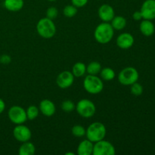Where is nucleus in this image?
I'll return each mask as SVG.
<instances>
[{
    "instance_id": "nucleus-1",
    "label": "nucleus",
    "mask_w": 155,
    "mask_h": 155,
    "mask_svg": "<svg viewBox=\"0 0 155 155\" xmlns=\"http://www.w3.org/2000/svg\"><path fill=\"white\" fill-rule=\"evenodd\" d=\"M114 30L108 22H103L98 24L94 32L95 40L101 44H107L112 40Z\"/></svg>"
},
{
    "instance_id": "nucleus-2",
    "label": "nucleus",
    "mask_w": 155,
    "mask_h": 155,
    "mask_svg": "<svg viewBox=\"0 0 155 155\" xmlns=\"http://www.w3.org/2000/svg\"><path fill=\"white\" fill-rule=\"evenodd\" d=\"M106 133L107 131L105 126L101 122L92 123L86 130V139L93 143L104 139Z\"/></svg>"
},
{
    "instance_id": "nucleus-3",
    "label": "nucleus",
    "mask_w": 155,
    "mask_h": 155,
    "mask_svg": "<svg viewBox=\"0 0 155 155\" xmlns=\"http://www.w3.org/2000/svg\"><path fill=\"white\" fill-rule=\"evenodd\" d=\"M36 31L41 37L51 39L56 33V26L53 20L48 18H41L36 24Z\"/></svg>"
},
{
    "instance_id": "nucleus-4",
    "label": "nucleus",
    "mask_w": 155,
    "mask_h": 155,
    "mask_svg": "<svg viewBox=\"0 0 155 155\" xmlns=\"http://www.w3.org/2000/svg\"><path fill=\"white\" fill-rule=\"evenodd\" d=\"M83 87L88 93L96 95L103 90L104 83L101 77L88 74L83 80Z\"/></svg>"
},
{
    "instance_id": "nucleus-5",
    "label": "nucleus",
    "mask_w": 155,
    "mask_h": 155,
    "mask_svg": "<svg viewBox=\"0 0 155 155\" xmlns=\"http://www.w3.org/2000/svg\"><path fill=\"white\" fill-rule=\"evenodd\" d=\"M139 78V72L133 67H127L118 74V81L124 86H131L136 82H138Z\"/></svg>"
},
{
    "instance_id": "nucleus-6",
    "label": "nucleus",
    "mask_w": 155,
    "mask_h": 155,
    "mask_svg": "<svg viewBox=\"0 0 155 155\" xmlns=\"http://www.w3.org/2000/svg\"><path fill=\"white\" fill-rule=\"evenodd\" d=\"M76 110L80 116L83 118H90L96 112L95 104L91 100L83 98L80 100L76 104Z\"/></svg>"
},
{
    "instance_id": "nucleus-7",
    "label": "nucleus",
    "mask_w": 155,
    "mask_h": 155,
    "mask_svg": "<svg viewBox=\"0 0 155 155\" xmlns=\"http://www.w3.org/2000/svg\"><path fill=\"white\" fill-rule=\"evenodd\" d=\"M8 117L11 122L16 125L24 124L27 120L26 110L18 105H14L9 108Z\"/></svg>"
},
{
    "instance_id": "nucleus-8",
    "label": "nucleus",
    "mask_w": 155,
    "mask_h": 155,
    "mask_svg": "<svg viewBox=\"0 0 155 155\" xmlns=\"http://www.w3.org/2000/svg\"><path fill=\"white\" fill-rule=\"evenodd\" d=\"M115 154V147L108 141L102 139L94 143L92 151L93 155H114Z\"/></svg>"
},
{
    "instance_id": "nucleus-9",
    "label": "nucleus",
    "mask_w": 155,
    "mask_h": 155,
    "mask_svg": "<svg viewBox=\"0 0 155 155\" xmlns=\"http://www.w3.org/2000/svg\"><path fill=\"white\" fill-rule=\"evenodd\" d=\"M14 138L20 142L30 141L32 137V133L30 129L23 124H18L13 130Z\"/></svg>"
},
{
    "instance_id": "nucleus-10",
    "label": "nucleus",
    "mask_w": 155,
    "mask_h": 155,
    "mask_svg": "<svg viewBox=\"0 0 155 155\" xmlns=\"http://www.w3.org/2000/svg\"><path fill=\"white\" fill-rule=\"evenodd\" d=\"M74 82V76L71 71H64L60 73L56 79L58 86L62 89L71 87Z\"/></svg>"
},
{
    "instance_id": "nucleus-11",
    "label": "nucleus",
    "mask_w": 155,
    "mask_h": 155,
    "mask_svg": "<svg viewBox=\"0 0 155 155\" xmlns=\"http://www.w3.org/2000/svg\"><path fill=\"white\" fill-rule=\"evenodd\" d=\"M140 12L143 19L150 21L155 19V0H145L142 3Z\"/></svg>"
},
{
    "instance_id": "nucleus-12",
    "label": "nucleus",
    "mask_w": 155,
    "mask_h": 155,
    "mask_svg": "<svg viewBox=\"0 0 155 155\" xmlns=\"http://www.w3.org/2000/svg\"><path fill=\"white\" fill-rule=\"evenodd\" d=\"M98 15L103 22H110L115 16L114 9L108 4H103L98 10Z\"/></svg>"
},
{
    "instance_id": "nucleus-13",
    "label": "nucleus",
    "mask_w": 155,
    "mask_h": 155,
    "mask_svg": "<svg viewBox=\"0 0 155 155\" xmlns=\"http://www.w3.org/2000/svg\"><path fill=\"white\" fill-rule=\"evenodd\" d=\"M135 42L134 37L130 33H123L117 38V45L122 49H128L133 45Z\"/></svg>"
},
{
    "instance_id": "nucleus-14",
    "label": "nucleus",
    "mask_w": 155,
    "mask_h": 155,
    "mask_svg": "<svg viewBox=\"0 0 155 155\" xmlns=\"http://www.w3.org/2000/svg\"><path fill=\"white\" fill-rule=\"evenodd\" d=\"M39 111L45 117H51L55 114V104L49 99H43L39 103Z\"/></svg>"
},
{
    "instance_id": "nucleus-15",
    "label": "nucleus",
    "mask_w": 155,
    "mask_h": 155,
    "mask_svg": "<svg viewBox=\"0 0 155 155\" xmlns=\"http://www.w3.org/2000/svg\"><path fill=\"white\" fill-rule=\"evenodd\" d=\"M94 143L89 139H85L79 144L77 147V154L79 155H91L93 151Z\"/></svg>"
},
{
    "instance_id": "nucleus-16",
    "label": "nucleus",
    "mask_w": 155,
    "mask_h": 155,
    "mask_svg": "<svg viewBox=\"0 0 155 155\" xmlns=\"http://www.w3.org/2000/svg\"><path fill=\"white\" fill-rule=\"evenodd\" d=\"M139 29L140 31L144 36H151L154 33L155 27L153 22L150 20L144 19L139 25Z\"/></svg>"
},
{
    "instance_id": "nucleus-17",
    "label": "nucleus",
    "mask_w": 155,
    "mask_h": 155,
    "mask_svg": "<svg viewBox=\"0 0 155 155\" xmlns=\"http://www.w3.org/2000/svg\"><path fill=\"white\" fill-rule=\"evenodd\" d=\"M4 7L9 12H19L23 8L24 5V0H4Z\"/></svg>"
},
{
    "instance_id": "nucleus-18",
    "label": "nucleus",
    "mask_w": 155,
    "mask_h": 155,
    "mask_svg": "<svg viewBox=\"0 0 155 155\" xmlns=\"http://www.w3.org/2000/svg\"><path fill=\"white\" fill-rule=\"evenodd\" d=\"M36 152V147L30 141L22 142L18 150L19 155H33Z\"/></svg>"
},
{
    "instance_id": "nucleus-19",
    "label": "nucleus",
    "mask_w": 155,
    "mask_h": 155,
    "mask_svg": "<svg viewBox=\"0 0 155 155\" xmlns=\"http://www.w3.org/2000/svg\"><path fill=\"white\" fill-rule=\"evenodd\" d=\"M110 25L116 30H122L127 26V19L123 16H114L110 21Z\"/></svg>"
},
{
    "instance_id": "nucleus-20",
    "label": "nucleus",
    "mask_w": 155,
    "mask_h": 155,
    "mask_svg": "<svg viewBox=\"0 0 155 155\" xmlns=\"http://www.w3.org/2000/svg\"><path fill=\"white\" fill-rule=\"evenodd\" d=\"M72 74H74V77H83L86 73V66L83 62H77L74 64L72 68Z\"/></svg>"
},
{
    "instance_id": "nucleus-21",
    "label": "nucleus",
    "mask_w": 155,
    "mask_h": 155,
    "mask_svg": "<svg viewBox=\"0 0 155 155\" xmlns=\"http://www.w3.org/2000/svg\"><path fill=\"white\" fill-rule=\"evenodd\" d=\"M101 70V64L98 61H92L86 66V73L90 75H97Z\"/></svg>"
},
{
    "instance_id": "nucleus-22",
    "label": "nucleus",
    "mask_w": 155,
    "mask_h": 155,
    "mask_svg": "<svg viewBox=\"0 0 155 155\" xmlns=\"http://www.w3.org/2000/svg\"><path fill=\"white\" fill-rule=\"evenodd\" d=\"M100 76L102 80L105 81H110L115 78V72L112 68H104L100 71Z\"/></svg>"
},
{
    "instance_id": "nucleus-23",
    "label": "nucleus",
    "mask_w": 155,
    "mask_h": 155,
    "mask_svg": "<svg viewBox=\"0 0 155 155\" xmlns=\"http://www.w3.org/2000/svg\"><path fill=\"white\" fill-rule=\"evenodd\" d=\"M26 114H27V120H35L39 116V109L36 106L30 105L26 110Z\"/></svg>"
},
{
    "instance_id": "nucleus-24",
    "label": "nucleus",
    "mask_w": 155,
    "mask_h": 155,
    "mask_svg": "<svg viewBox=\"0 0 155 155\" xmlns=\"http://www.w3.org/2000/svg\"><path fill=\"white\" fill-rule=\"evenodd\" d=\"M63 14L67 18H74L77 14V8L74 5H68L64 8Z\"/></svg>"
},
{
    "instance_id": "nucleus-25",
    "label": "nucleus",
    "mask_w": 155,
    "mask_h": 155,
    "mask_svg": "<svg viewBox=\"0 0 155 155\" xmlns=\"http://www.w3.org/2000/svg\"><path fill=\"white\" fill-rule=\"evenodd\" d=\"M71 133L75 137L82 138L86 136V129L81 125H74L71 129Z\"/></svg>"
},
{
    "instance_id": "nucleus-26",
    "label": "nucleus",
    "mask_w": 155,
    "mask_h": 155,
    "mask_svg": "<svg viewBox=\"0 0 155 155\" xmlns=\"http://www.w3.org/2000/svg\"><path fill=\"white\" fill-rule=\"evenodd\" d=\"M130 86H131V88H130V92H131V93L133 95H135V96H140V95H142L144 89L143 86L140 83L136 82V83L132 84Z\"/></svg>"
},
{
    "instance_id": "nucleus-27",
    "label": "nucleus",
    "mask_w": 155,
    "mask_h": 155,
    "mask_svg": "<svg viewBox=\"0 0 155 155\" xmlns=\"http://www.w3.org/2000/svg\"><path fill=\"white\" fill-rule=\"evenodd\" d=\"M61 107L62 110L64 112H67V113L72 112L76 108L75 104L72 101H71V100H65V101H64L61 103Z\"/></svg>"
},
{
    "instance_id": "nucleus-28",
    "label": "nucleus",
    "mask_w": 155,
    "mask_h": 155,
    "mask_svg": "<svg viewBox=\"0 0 155 155\" xmlns=\"http://www.w3.org/2000/svg\"><path fill=\"white\" fill-rule=\"evenodd\" d=\"M45 15H46V18H49L51 20H54L58 17V11L57 8L51 6V7H49L47 9Z\"/></svg>"
},
{
    "instance_id": "nucleus-29",
    "label": "nucleus",
    "mask_w": 155,
    "mask_h": 155,
    "mask_svg": "<svg viewBox=\"0 0 155 155\" xmlns=\"http://www.w3.org/2000/svg\"><path fill=\"white\" fill-rule=\"evenodd\" d=\"M89 0H71L72 5L76 6L77 8H82L86 5Z\"/></svg>"
},
{
    "instance_id": "nucleus-30",
    "label": "nucleus",
    "mask_w": 155,
    "mask_h": 155,
    "mask_svg": "<svg viewBox=\"0 0 155 155\" xmlns=\"http://www.w3.org/2000/svg\"><path fill=\"white\" fill-rule=\"evenodd\" d=\"M12 62V58L8 54H2L0 56V63L2 64H9Z\"/></svg>"
},
{
    "instance_id": "nucleus-31",
    "label": "nucleus",
    "mask_w": 155,
    "mask_h": 155,
    "mask_svg": "<svg viewBox=\"0 0 155 155\" xmlns=\"http://www.w3.org/2000/svg\"><path fill=\"white\" fill-rule=\"evenodd\" d=\"M133 18L135 21H140V20L143 19L140 11H136V12H135L133 15Z\"/></svg>"
},
{
    "instance_id": "nucleus-32",
    "label": "nucleus",
    "mask_w": 155,
    "mask_h": 155,
    "mask_svg": "<svg viewBox=\"0 0 155 155\" xmlns=\"http://www.w3.org/2000/svg\"><path fill=\"white\" fill-rule=\"evenodd\" d=\"M5 109V103L3 101V99L0 98V114L2 113H3Z\"/></svg>"
},
{
    "instance_id": "nucleus-33",
    "label": "nucleus",
    "mask_w": 155,
    "mask_h": 155,
    "mask_svg": "<svg viewBox=\"0 0 155 155\" xmlns=\"http://www.w3.org/2000/svg\"><path fill=\"white\" fill-rule=\"evenodd\" d=\"M65 154L66 155H74L75 154L73 152H68V153H65Z\"/></svg>"
},
{
    "instance_id": "nucleus-34",
    "label": "nucleus",
    "mask_w": 155,
    "mask_h": 155,
    "mask_svg": "<svg viewBox=\"0 0 155 155\" xmlns=\"http://www.w3.org/2000/svg\"><path fill=\"white\" fill-rule=\"evenodd\" d=\"M48 1H49V2H54V1H56V0H48Z\"/></svg>"
}]
</instances>
